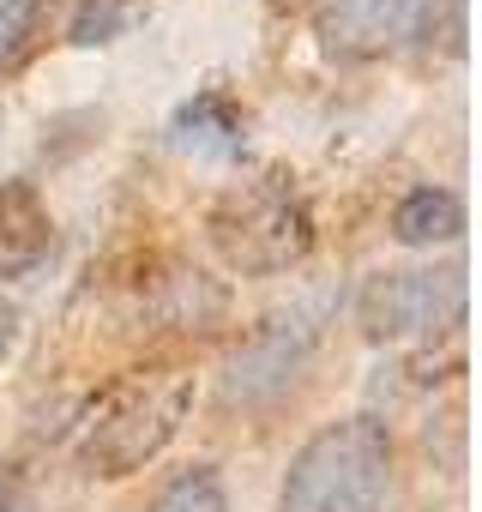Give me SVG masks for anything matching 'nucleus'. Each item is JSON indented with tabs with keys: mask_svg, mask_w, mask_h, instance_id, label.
<instances>
[{
	"mask_svg": "<svg viewBox=\"0 0 482 512\" xmlns=\"http://www.w3.org/2000/svg\"><path fill=\"white\" fill-rule=\"evenodd\" d=\"M193 410V374L181 362H145L97 392L79 428V464L103 482L139 476L187 422Z\"/></svg>",
	"mask_w": 482,
	"mask_h": 512,
	"instance_id": "nucleus-1",
	"label": "nucleus"
},
{
	"mask_svg": "<svg viewBox=\"0 0 482 512\" xmlns=\"http://www.w3.org/2000/svg\"><path fill=\"white\" fill-rule=\"evenodd\" d=\"M392 494V434L380 416H338L302 440L278 512H380Z\"/></svg>",
	"mask_w": 482,
	"mask_h": 512,
	"instance_id": "nucleus-2",
	"label": "nucleus"
},
{
	"mask_svg": "<svg viewBox=\"0 0 482 512\" xmlns=\"http://www.w3.org/2000/svg\"><path fill=\"white\" fill-rule=\"evenodd\" d=\"M205 235L217 247V260L241 278H278L290 266H302L314 253V211L302 199V187L284 169H266L254 181H235L211 217Z\"/></svg>",
	"mask_w": 482,
	"mask_h": 512,
	"instance_id": "nucleus-3",
	"label": "nucleus"
},
{
	"mask_svg": "<svg viewBox=\"0 0 482 512\" xmlns=\"http://www.w3.org/2000/svg\"><path fill=\"white\" fill-rule=\"evenodd\" d=\"M356 326L374 344H434L464 326V272L458 266H404L374 272L356 290Z\"/></svg>",
	"mask_w": 482,
	"mask_h": 512,
	"instance_id": "nucleus-4",
	"label": "nucleus"
},
{
	"mask_svg": "<svg viewBox=\"0 0 482 512\" xmlns=\"http://www.w3.org/2000/svg\"><path fill=\"white\" fill-rule=\"evenodd\" d=\"M320 308L314 302H290V308H272L248 338H241L223 362V404H241V410H260V404H278L302 374L308 362L320 356Z\"/></svg>",
	"mask_w": 482,
	"mask_h": 512,
	"instance_id": "nucleus-5",
	"label": "nucleus"
},
{
	"mask_svg": "<svg viewBox=\"0 0 482 512\" xmlns=\"http://www.w3.org/2000/svg\"><path fill=\"white\" fill-rule=\"evenodd\" d=\"M440 25V0H314V37L332 61L398 55Z\"/></svg>",
	"mask_w": 482,
	"mask_h": 512,
	"instance_id": "nucleus-6",
	"label": "nucleus"
},
{
	"mask_svg": "<svg viewBox=\"0 0 482 512\" xmlns=\"http://www.w3.org/2000/svg\"><path fill=\"white\" fill-rule=\"evenodd\" d=\"M133 308H139V320L157 326V332H193V338H205V332L223 326L229 296H223V284H211L199 266L157 260V266H145V278L133 284Z\"/></svg>",
	"mask_w": 482,
	"mask_h": 512,
	"instance_id": "nucleus-7",
	"label": "nucleus"
},
{
	"mask_svg": "<svg viewBox=\"0 0 482 512\" xmlns=\"http://www.w3.org/2000/svg\"><path fill=\"white\" fill-rule=\"evenodd\" d=\"M55 247V217L37 181H0V284L31 278Z\"/></svg>",
	"mask_w": 482,
	"mask_h": 512,
	"instance_id": "nucleus-8",
	"label": "nucleus"
},
{
	"mask_svg": "<svg viewBox=\"0 0 482 512\" xmlns=\"http://www.w3.org/2000/svg\"><path fill=\"white\" fill-rule=\"evenodd\" d=\"M458 229H464V199L452 187H416L392 211V235L404 247H440V241H458Z\"/></svg>",
	"mask_w": 482,
	"mask_h": 512,
	"instance_id": "nucleus-9",
	"label": "nucleus"
},
{
	"mask_svg": "<svg viewBox=\"0 0 482 512\" xmlns=\"http://www.w3.org/2000/svg\"><path fill=\"white\" fill-rule=\"evenodd\" d=\"M175 139L193 151H241V115L223 91H205L175 109Z\"/></svg>",
	"mask_w": 482,
	"mask_h": 512,
	"instance_id": "nucleus-10",
	"label": "nucleus"
},
{
	"mask_svg": "<svg viewBox=\"0 0 482 512\" xmlns=\"http://www.w3.org/2000/svg\"><path fill=\"white\" fill-rule=\"evenodd\" d=\"M55 0H0V79H13L49 37Z\"/></svg>",
	"mask_w": 482,
	"mask_h": 512,
	"instance_id": "nucleus-11",
	"label": "nucleus"
},
{
	"mask_svg": "<svg viewBox=\"0 0 482 512\" xmlns=\"http://www.w3.org/2000/svg\"><path fill=\"white\" fill-rule=\"evenodd\" d=\"M139 512H229V488H223L217 464H187V470H175Z\"/></svg>",
	"mask_w": 482,
	"mask_h": 512,
	"instance_id": "nucleus-12",
	"label": "nucleus"
},
{
	"mask_svg": "<svg viewBox=\"0 0 482 512\" xmlns=\"http://www.w3.org/2000/svg\"><path fill=\"white\" fill-rule=\"evenodd\" d=\"M139 7H145V0H79L67 43H79V49H91V43H115V37L133 25Z\"/></svg>",
	"mask_w": 482,
	"mask_h": 512,
	"instance_id": "nucleus-13",
	"label": "nucleus"
},
{
	"mask_svg": "<svg viewBox=\"0 0 482 512\" xmlns=\"http://www.w3.org/2000/svg\"><path fill=\"white\" fill-rule=\"evenodd\" d=\"M0 512H31V488L13 464H0Z\"/></svg>",
	"mask_w": 482,
	"mask_h": 512,
	"instance_id": "nucleus-14",
	"label": "nucleus"
},
{
	"mask_svg": "<svg viewBox=\"0 0 482 512\" xmlns=\"http://www.w3.org/2000/svg\"><path fill=\"white\" fill-rule=\"evenodd\" d=\"M13 338H19V314H13L7 302H0V356L13 350Z\"/></svg>",
	"mask_w": 482,
	"mask_h": 512,
	"instance_id": "nucleus-15",
	"label": "nucleus"
}]
</instances>
